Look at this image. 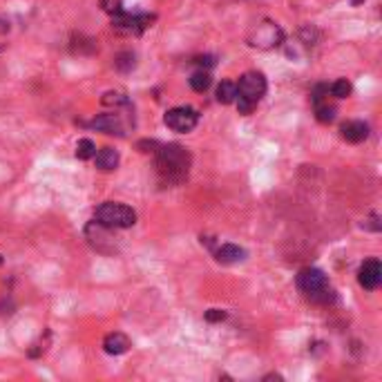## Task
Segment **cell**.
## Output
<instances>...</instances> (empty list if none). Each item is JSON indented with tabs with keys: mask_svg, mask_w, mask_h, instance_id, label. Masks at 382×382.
<instances>
[{
	"mask_svg": "<svg viewBox=\"0 0 382 382\" xmlns=\"http://www.w3.org/2000/svg\"><path fill=\"white\" fill-rule=\"evenodd\" d=\"M157 170H159V177L166 181V184H181V181L188 177V170H190L188 150L177 143L159 145Z\"/></svg>",
	"mask_w": 382,
	"mask_h": 382,
	"instance_id": "1",
	"label": "cell"
},
{
	"mask_svg": "<svg viewBox=\"0 0 382 382\" xmlns=\"http://www.w3.org/2000/svg\"><path fill=\"white\" fill-rule=\"evenodd\" d=\"M266 94V79L262 72H246L237 83V110L239 115H250Z\"/></svg>",
	"mask_w": 382,
	"mask_h": 382,
	"instance_id": "2",
	"label": "cell"
},
{
	"mask_svg": "<svg viewBox=\"0 0 382 382\" xmlns=\"http://www.w3.org/2000/svg\"><path fill=\"white\" fill-rule=\"evenodd\" d=\"M298 286H300V291L315 304L335 302V293L329 289L326 275L320 271V268H313V266L302 268L300 275H298Z\"/></svg>",
	"mask_w": 382,
	"mask_h": 382,
	"instance_id": "3",
	"label": "cell"
},
{
	"mask_svg": "<svg viewBox=\"0 0 382 382\" xmlns=\"http://www.w3.org/2000/svg\"><path fill=\"white\" fill-rule=\"evenodd\" d=\"M97 222L110 226V228H132L136 224V213L126 204H117V202H106L97 208Z\"/></svg>",
	"mask_w": 382,
	"mask_h": 382,
	"instance_id": "4",
	"label": "cell"
},
{
	"mask_svg": "<svg viewBox=\"0 0 382 382\" xmlns=\"http://www.w3.org/2000/svg\"><path fill=\"white\" fill-rule=\"evenodd\" d=\"M154 16L152 14H117L112 16V29L119 34H126V36H136V34H143L147 27H152Z\"/></svg>",
	"mask_w": 382,
	"mask_h": 382,
	"instance_id": "5",
	"label": "cell"
},
{
	"mask_svg": "<svg viewBox=\"0 0 382 382\" xmlns=\"http://www.w3.org/2000/svg\"><path fill=\"white\" fill-rule=\"evenodd\" d=\"M282 40H284L282 29L277 27L275 23H271V21L259 23L257 27L248 34V45H250V47H257V49H271V47H277V45H282Z\"/></svg>",
	"mask_w": 382,
	"mask_h": 382,
	"instance_id": "6",
	"label": "cell"
},
{
	"mask_svg": "<svg viewBox=\"0 0 382 382\" xmlns=\"http://www.w3.org/2000/svg\"><path fill=\"white\" fill-rule=\"evenodd\" d=\"M112 230L115 228H110V226L101 224V222H90L88 228H85V235H88L90 244L97 250H101V253H112V250L117 248Z\"/></svg>",
	"mask_w": 382,
	"mask_h": 382,
	"instance_id": "7",
	"label": "cell"
},
{
	"mask_svg": "<svg viewBox=\"0 0 382 382\" xmlns=\"http://www.w3.org/2000/svg\"><path fill=\"white\" fill-rule=\"evenodd\" d=\"M166 126L175 132H190L199 123V115L193 108H172L166 112Z\"/></svg>",
	"mask_w": 382,
	"mask_h": 382,
	"instance_id": "8",
	"label": "cell"
},
{
	"mask_svg": "<svg viewBox=\"0 0 382 382\" xmlns=\"http://www.w3.org/2000/svg\"><path fill=\"white\" fill-rule=\"evenodd\" d=\"M358 282L362 289L367 291H376L380 282H382V264L378 262V259H367L360 271H358Z\"/></svg>",
	"mask_w": 382,
	"mask_h": 382,
	"instance_id": "9",
	"label": "cell"
},
{
	"mask_svg": "<svg viewBox=\"0 0 382 382\" xmlns=\"http://www.w3.org/2000/svg\"><path fill=\"white\" fill-rule=\"evenodd\" d=\"M340 132H342L344 141H349V143H362L364 139L369 136V126L362 123V121H346Z\"/></svg>",
	"mask_w": 382,
	"mask_h": 382,
	"instance_id": "10",
	"label": "cell"
},
{
	"mask_svg": "<svg viewBox=\"0 0 382 382\" xmlns=\"http://www.w3.org/2000/svg\"><path fill=\"white\" fill-rule=\"evenodd\" d=\"M90 126L94 130H101V132H106V134L123 136V123H121V119L117 115H101V117L94 119Z\"/></svg>",
	"mask_w": 382,
	"mask_h": 382,
	"instance_id": "11",
	"label": "cell"
},
{
	"mask_svg": "<svg viewBox=\"0 0 382 382\" xmlns=\"http://www.w3.org/2000/svg\"><path fill=\"white\" fill-rule=\"evenodd\" d=\"M215 257L222 264H237L241 259H246V250L237 244H222L215 250Z\"/></svg>",
	"mask_w": 382,
	"mask_h": 382,
	"instance_id": "12",
	"label": "cell"
},
{
	"mask_svg": "<svg viewBox=\"0 0 382 382\" xmlns=\"http://www.w3.org/2000/svg\"><path fill=\"white\" fill-rule=\"evenodd\" d=\"M128 349H130V337L123 333H110L106 335V340H103V351L110 355H121Z\"/></svg>",
	"mask_w": 382,
	"mask_h": 382,
	"instance_id": "13",
	"label": "cell"
},
{
	"mask_svg": "<svg viewBox=\"0 0 382 382\" xmlns=\"http://www.w3.org/2000/svg\"><path fill=\"white\" fill-rule=\"evenodd\" d=\"M97 157V168L99 170H115L119 166V152L115 150V147H103V150H99V154H94Z\"/></svg>",
	"mask_w": 382,
	"mask_h": 382,
	"instance_id": "14",
	"label": "cell"
},
{
	"mask_svg": "<svg viewBox=\"0 0 382 382\" xmlns=\"http://www.w3.org/2000/svg\"><path fill=\"white\" fill-rule=\"evenodd\" d=\"M211 83H213V79H211V72H208V69H197V72L190 76V88L199 94L211 88Z\"/></svg>",
	"mask_w": 382,
	"mask_h": 382,
	"instance_id": "15",
	"label": "cell"
},
{
	"mask_svg": "<svg viewBox=\"0 0 382 382\" xmlns=\"http://www.w3.org/2000/svg\"><path fill=\"white\" fill-rule=\"evenodd\" d=\"M237 99V85L230 83V81H224L219 88H217V101L224 103V106H228V103H235Z\"/></svg>",
	"mask_w": 382,
	"mask_h": 382,
	"instance_id": "16",
	"label": "cell"
},
{
	"mask_svg": "<svg viewBox=\"0 0 382 382\" xmlns=\"http://www.w3.org/2000/svg\"><path fill=\"white\" fill-rule=\"evenodd\" d=\"M335 106H329V101H322L315 106V117L320 123H331V121L335 119Z\"/></svg>",
	"mask_w": 382,
	"mask_h": 382,
	"instance_id": "17",
	"label": "cell"
},
{
	"mask_svg": "<svg viewBox=\"0 0 382 382\" xmlns=\"http://www.w3.org/2000/svg\"><path fill=\"white\" fill-rule=\"evenodd\" d=\"M94 154H97V145L90 139H81L79 143H76V157L88 161V159H94Z\"/></svg>",
	"mask_w": 382,
	"mask_h": 382,
	"instance_id": "18",
	"label": "cell"
},
{
	"mask_svg": "<svg viewBox=\"0 0 382 382\" xmlns=\"http://www.w3.org/2000/svg\"><path fill=\"white\" fill-rule=\"evenodd\" d=\"M351 90H353L351 83L346 81V79H337V81L331 85V88H329V92H331L335 99H346V97L351 94Z\"/></svg>",
	"mask_w": 382,
	"mask_h": 382,
	"instance_id": "19",
	"label": "cell"
},
{
	"mask_svg": "<svg viewBox=\"0 0 382 382\" xmlns=\"http://www.w3.org/2000/svg\"><path fill=\"white\" fill-rule=\"evenodd\" d=\"M134 65H136V60H134L132 51H123V54H119L115 60V67L119 69V72H130Z\"/></svg>",
	"mask_w": 382,
	"mask_h": 382,
	"instance_id": "20",
	"label": "cell"
},
{
	"mask_svg": "<svg viewBox=\"0 0 382 382\" xmlns=\"http://www.w3.org/2000/svg\"><path fill=\"white\" fill-rule=\"evenodd\" d=\"M103 106H128V97H123L121 92H106L103 94V99H101Z\"/></svg>",
	"mask_w": 382,
	"mask_h": 382,
	"instance_id": "21",
	"label": "cell"
},
{
	"mask_svg": "<svg viewBox=\"0 0 382 382\" xmlns=\"http://www.w3.org/2000/svg\"><path fill=\"white\" fill-rule=\"evenodd\" d=\"M101 7H103V12L110 16H117L123 12V3H121V0H101Z\"/></svg>",
	"mask_w": 382,
	"mask_h": 382,
	"instance_id": "22",
	"label": "cell"
},
{
	"mask_svg": "<svg viewBox=\"0 0 382 382\" xmlns=\"http://www.w3.org/2000/svg\"><path fill=\"white\" fill-rule=\"evenodd\" d=\"M326 97H329V85H315L313 88V94H311V101L315 103H322V101H326Z\"/></svg>",
	"mask_w": 382,
	"mask_h": 382,
	"instance_id": "23",
	"label": "cell"
},
{
	"mask_svg": "<svg viewBox=\"0 0 382 382\" xmlns=\"http://www.w3.org/2000/svg\"><path fill=\"white\" fill-rule=\"evenodd\" d=\"M206 320H208V322H224V320H226V311H222V309L206 311Z\"/></svg>",
	"mask_w": 382,
	"mask_h": 382,
	"instance_id": "24",
	"label": "cell"
},
{
	"mask_svg": "<svg viewBox=\"0 0 382 382\" xmlns=\"http://www.w3.org/2000/svg\"><path fill=\"white\" fill-rule=\"evenodd\" d=\"M195 63L204 69V67H213V65L217 63V60H215V56H208V54H206V56H197V58H195Z\"/></svg>",
	"mask_w": 382,
	"mask_h": 382,
	"instance_id": "25",
	"label": "cell"
},
{
	"mask_svg": "<svg viewBox=\"0 0 382 382\" xmlns=\"http://www.w3.org/2000/svg\"><path fill=\"white\" fill-rule=\"evenodd\" d=\"M362 226H364V228H371V230H380V224H378V217L376 215H371V219H367Z\"/></svg>",
	"mask_w": 382,
	"mask_h": 382,
	"instance_id": "26",
	"label": "cell"
},
{
	"mask_svg": "<svg viewBox=\"0 0 382 382\" xmlns=\"http://www.w3.org/2000/svg\"><path fill=\"white\" fill-rule=\"evenodd\" d=\"M264 380H282V376H277V373H271V376H266Z\"/></svg>",
	"mask_w": 382,
	"mask_h": 382,
	"instance_id": "27",
	"label": "cell"
}]
</instances>
